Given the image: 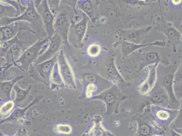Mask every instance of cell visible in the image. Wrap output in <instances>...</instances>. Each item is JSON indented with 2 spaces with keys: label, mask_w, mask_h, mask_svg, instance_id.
Returning a JSON list of instances; mask_svg holds the SVG:
<instances>
[{
  "label": "cell",
  "mask_w": 182,
  "mask_h": 136,
  "mask_svg": "<svg viewBox=\"0 0 182 136\" xmlns=\"http://www.w3.org/2000/svg\"><path fill=\"white\" fill-rule=\"evenodd\" d=\"M50 38L47 36L38 40L26 50L13 64L24 71L29 70L30 66L47 49L49 45Z\"/></svg>",
  "instance_id": "obj_1"
},
{
  "label": "cell",
  "mask_w": 182,
  "mask_h": 136,
  "mask_svg": "<svg viewBox=\"0 0 182 136\" xmlns=\"http://www.w3.org/2000/svg\"><path fill=\"white\" fill-rule=\"evenodd\" d=\"M58 54L42 63L31 64L29 69L30 76L36 81L49 84L53 69L57 61Z\"/></svg>",
  "instance_id": "obj_2"
},
{
  "label": "cell",
  "mask_w": 182,
  "mask_h": 136,
  "mask_svg": "<svg viewBox=\"0 0 182 136\" xmlns=\"http://www.w3.org/2000/svg\"><path fill=\"white\" fill-rule=\"evenodd\" d=\"M34 5L37 11L42 20L44 30L47 32L48 36H53L55 32L54 25L55 15L50 8L47 1H34Z\"/></svg>",
  "instance_id": "obj_3"
},
{
  "label": "cell",
  "mask_w": 182,
  "mask_h": 136,
  "mask_svg": "<svg viewBox=\"0 0 182 136\" xmlns=\"http://www.w3.org/2000/svg\"><path fill=\"white\" fill-rule=\"evenodd\" d=\"M26 8L20 16L13 18L3 17L1 18V27L7 26L10 24L19 21H26L34 23L37 21H42L41 17L37 11L34 1H26Z\"/></svg>",
  "instance_id": "obj_4"
},
{
  "label": "cell",
  "mask_w": 182,
  "mask_h": 136,
  "mask_svg": "<svg viewBox=\"0 0 182 136\" xmlns=\"http://www.w3.org/2000/svg\"><path fill=\"white\" fill-rule=\"evenodd\" d=\"M83 18L79 22L75 23L73 20L70 27L69 33V42L76 48L80 46L87 29V24L89 18L84 13Z\"/></svg>",
  "instance_id": "obj_5"
},
{
  "label": "cell",
  "mask_w": 182,
  "mask_h": 136,
  "mask_svg": "<svg viewBox=\"0 0 182 136\" xmlns=\"http://www.w3.org/2000/svg\"><path fill=\"white\" fill-rule=\"evenodd\" d=\"M73 20L70 18L69 11L64 9L59 10L55 16L54 20V31L61 37L63 42L68 43L69 40V33L70 27Z\"/></svg>",
  "instance_id": "obj_6"
},
{
  "label": "cell",
  "mask_w": 182,
  "mask_h": 136,
  "mask_svg": "<svg viewBox=\"0 0 182 136\" xmlns=\"http://www.w3.org/2000/svg\"><path fill=\"white\" fill-rule=\"evenodd\" d=\"M29 22L19 21L13 22L7 26L1 27V43L2 44L14 39L21 31H30L34 33L29 26Z\"/></svg>",
  "instance_id": "obj_7"
},
{
  "label": "cell",
  "mask_w": 182,
  "mask_h": 136,
  "mask_svg": "<svg viewBox=\"0 0 182 136\" xmlns=\"http://www.w3.org/2000/svg\"><path fill=\"white\" fill-rule=\"evenodd\" d=\"M57 62L60 74L64 85L69 87L75 88L76 86L75 76L63 51H60L58 53Z\"/></svg>",
  "instance_id": "obj_8"
},
{
  "label": "cell",
  "mask_w": 182,
  "mask_h": 136,
  "mask_svg": "<svg viewBox=\"0 0 182 136\" xmlns=\"http://www.w3.org/2000/svg\"><path fill=\"white\" fill-rule=\"evenodd\" d=\"M63 42L61 37L57 33H55L53 36L50 38L49 45L44 52L40 55L32 64H39L52 59L58 53Z\"/></svg>",
  "instance_id": "obj_9"
},
{
  "label": "cell",
  "mask_w": 182,
  "mask_h": 136,
  "mask_svg": "<svg viewBox=\"0 0 182 136\" xmlns=\"http://www.w3.org/2000/svg\"><path fill=\"white\" fill-rule=\"evenodd\" d=\"M76 7L93 21H96L98 17V8L95 1L90 0H79L77 1Z\"/></svg>",
  "instance_id": "obj_10"
},
{
  "label": "cell",
  "mask_w": 182,
  "mask_h": 136,
  "mask_svg": "<svg viewBox=\"0 0 182 136\" xmlns=\"http://www.w3.org/2000/svg\"><path fill=\"white\" fill-rule=\"evenodd\" d=\"M156 45L163 46H165V43L163 41H156L152 43L147 44H137L129 41H124L122 44L123 56L125 58L134 51H136V50L140 49L141 48Z\"/></svg>",
  "instance_id": "obj_11"
},
{
  "label": "cell",
  "mask_w": 182,
  "mask_h": 136,
  "mask_svg": "<svg viewBox=\"0 0 182 136\" xmlns=\"http://www.w3.org/2000/svg\"><path fill=\"white\" fill-rule=\"evenodd\" d=\"M159 60V56L157 52L152 51L146 54L145 57L142 59V62L140 63L141 69H143L146 65L155 64Z\"/></svg>",
  "instance_id": "obj_12"
},
{
  "label": "cell",
  "mask_w": 182,
  "mask_h": 136,
  "mask_svg": "<svg viewBox=\"0 0 182 136\" xmlns=\"http://www.w3.org/2000/svg\"><path fill=\"white\" fill-rule=\"evenodd\" d=\"M50 83H51L52 84H54L56 85L64 84L62 77L60 74L59 65H58L57 61L52 71L51 78H50Z\"/></svg>",
  "instance_id": "obj_13"
},
{
  "label": "cell",
  "mask_w": 182,
  "mask_h": 136,
  "mask_svg": "<svg viewBox=\"0 0 182 136\" xmlns=\"http://www.w3.org/2000/svg\"><path fill=\"white\" fill-rule=\"evenodd\" d=\"M23 76H21L16 78L13 80H11V81L1 82V91L3 93H6L7 94H9L11 92L12 88L14 86L15 84L18 81H19L21 79H23Z\"/></svg>",
  "instance_id": "obj_14"
},
{
  "label": "cell",
  "mask_w": 182,
  "mask_h": 136,
  "mask_svg": "<svg viewBox=\"0 0 182 136\" xmlns=\"http://www.w3.org/2000/svg\"><path fill=\"white\" fill-rule=\"evenodd\" d=\"M108 72L109 76L113 79L117 80L122 79V78L116 67L114 59H112L110 61L108 67Z\"/></svg>",
  "instance_id": "obj_15"
},
{
  "label": "cell",
  "mask_w": 182,
  "mask_h": 136,
  "mask_svg": "<svg viewBox=\"0 0 182 136\" xmlns=\"http://www.w3.org/2000/svg\"><path fill=\"white\" fill-rule=\"evenodd\" d=\"M101 50L100 45L94 44L89 46L87 49V53L90 56L95 57L99 55L100 53Z\"/></svg>",
  "instance_id": "obj_16"
},
{
  "label": "cell",
  "mask_w": 182,
  "mask_h": 136,
  "mask_svg": "<svg viewBox=\"0 0 182 136\" xmlns=\"http://www.w3.org/2000/svg\"><path fill=\"white\" fill-rule=\"evenodd\" d=\"M14 88L17 92V100L20 101L22 100L26 97L27 94L29 93V91L30 90L31 86L29 87V88L27 90H24L21 89L18 85H15Z\"/></svg>",
  "instance_id": "obj_17"
},
{
  "label": "cell",
  "mask_w": 182,
  "mask_h": 136,
  "mask_svg": "<svg viewBox=\"0 0 182 136\" xmlns=\"http://www.w3.org/2000/svg\"><path fill=\"white\" fill-rule=\"evenodd\" d=\"M168 35L170 38L174 40H178L180 37L179 32L172 28L168 30Z\"/></svg>",
  "instance_id": "obj_18"
},
{
  "label": "cell",
  "mask_w": 182,
  "mask_h": 136,
  "mask_svg": "<svg viewBox=\"0 0 182 136\" xmlns=\"http://www.w3.org/2000/svg\"><path fill=\"white\" fill-rule=\"evenodd\" d=\"M158 116L163 119H165L169 117V114L167 112L165 111L159 112L158 113Z\"/></svg>",
  "instance_id": "obj_19"
},
{
  "label": "cell",
  "mask_w": 182,
  "mask_h": 136,
  "mask_svg": "<svg viewBox=\"0 0 182 136\" xmlns=\"http://www.w3.org/2000/svg\"><path fill=\"white\" fill-rule=\"evenodd\" d=\"M175 78H176V79L179 78V79H182V68L180 70V71H179L178 74L176 75Z\"/></svg>",
  "instance_id": "obj_20"
}]
</instances>
